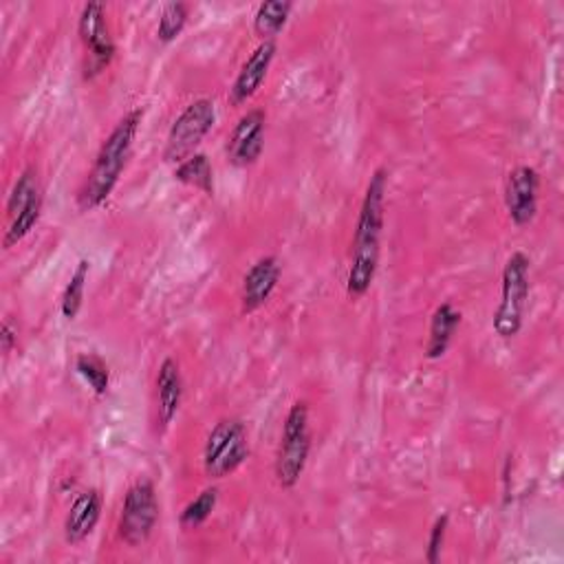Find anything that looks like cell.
Instances as JSON below:
<instances>
[{
  "label": "cell",
  "mask_w": 564,
  "mask_h": 564,
  "mask_svg": "<svg viewBox=\"0 0 564 564\" xmlns=\"http://www.w3.org/2000/svg\"><path fill=\"white\" fill-rule=\"evenodd\" d=\"M77 32H80V40L86 49L84 75L95 77L112 62V58H116V51H118L110 32H108L106 8L101 3H86L80 14Z\"/></svg>",
  "instance_id": "cell-8"
},
{
  "label": "cell",
  "mask_w": 564,
  "mask_h": 564,
  "mask_svg": "<svg viewBox=\"0 0 564 564\" xmlns=\"http://www.w3.org/2000/svg\"><path fill=\"white\" fill-rule=\"evenodd\" d=\"M459 324H461V311H457L449 302H443L434 309L432 320H430L428 345H425L428 360H439L445 356Z\"/></svg>",
  "instance_id": "cell-15"
},
{
  "label": "cell",
  "mask_w": 564,
  "mask_h": 564,
  "mask_svg": "<svg viewBox=\"0 0 564 564\" xmlns=\"http://www.w3.org/2000/svg\"><path fill=\"white\" fill-rule=\"evenodd\" d=\"M75 369L84 377V382L93 388V393L97 397L106 395L108 384H110V373H108V367L99 358H95V356H80L75 360Z\"/></svg>",
  "instance_id": "cell-23"
},
{
  "label": "cell",
  "mask_w": 564,
  "mask_h": 564,
  "mask_svg": "<svg viewBox=\"0 0 564 564\" xmlns=\"http://www.w3.org/2000/svg\"><path fill=\"white\" fill-rule=\"evenodd\" d=\"M159 523V499L153 481H137L124 496L120 512V538L129 547L144 544Z\"/></svg>",
  "instance_id": "cell-7"
},
{
  "label": "cell",
  "mask_w": 564,
  "mask_h": 564,
  "mask_svg": "<svg viewBox=\"0 0 564 564\" xmlns=\"http://www.w3.org/2000/svg\"><path fill=\"white\" fill-rule=\"evenodd\" d=\"M190 16V8L185 3H168L161 10L159 25H157V38L161 43H172L183 32Z\"/></svg>",
  "instance_id": "cell-22"
},
{
  "label": "cell",
  "mask_w": 564,
  "mask_h": 564,
  "mask_svg": "<svg viewBox=\"0 0 564 564\" xmlns=\"http://www.w3.org/2000/svg\"><path fill=\"white\" fill-rule=\"evenodd\" d=\"M40 214H43V194L36 196L16 218H12L10 228H8V232H5V239H3V248H5V250H12V248L19 245L23 239H27V237L32 235V230L38 225Z\"/></svg>",
  "instance_id": "cell-18"
},
{
  "label": "cell",
  "mask_w": 564,
  "mask_h": 564,
  "mask_svg": "<svg viewBox=\"0 0 564 564\" xmlns=\"http://www.w3.org/2000/svg\"><path fill=\"white\" fill-rule=\"evenodd\" d=\"M540 175L531 166H518L505 181V207L514 225L525 228L538 214Z\"/></svg>",
  "instance_id": "cell-10"
},
{
  "label": "cell",
  "mask_w": 564,
  "mask_h": 564,
  "mask_svg": "<svg viewBox=\"0 0 564 564\" xmlns=\"http://www.w3.org/2000/svg\"><path fill=\"white\" fill-rule=\"evenodd\" d=\"M175 179L194 190H201L207 196L214 194V170L203 153H194L192 157L181 161L175 170Z\"/></svg>",
  "instance_id": "cell-16"
},
{
  "label": "cell",
  "mask_w": 564,
  "mask_h": 564,
  "mask_svg": "<svg viewBox=\"0 0 564 564\" xmlns=\"http://www.w3.org/2000/svg\"><path fill=\"white\" fill-rule=\"evenodd\" d=\"M142 118H144L142 108L131 110L129 116H124L116 124V129L110 131V135L101 144L95 157V164L77 194V205L82 212H91L101 203H106L112 190H116V185L120 183V177L129 164V157L135 144V135L142 124Z\"/></svg>",
  "instance_id": "cell-2"
},
{
  "label": "cell",
  "mask_w": 564,
  "mask_h": 564,
  "mask_svg": "<svg viewBox=\"0 0 564 564\" xmlns=\"http://www.w3.org/2000/svg\"><path fill=\"white\" fill-rule=\"evenodd\" d=\"M43 194V190H40V185H38V179H36V172H34V168H27L21 177H19V181L14 183V188H12V194H10V199H8V216L10 218H16L36 196H40Z\"/></svg>",
  "instance_id": "cell-21"
},
{
  "label": "cell",
  "mask_w": 564,
  "mask_h": 564,
  "mask_svg": "<svg viewBox=\"0 0 564 564\" xmlns=\"http://www.w3.org/2000/svg\"><path fill=\"white\" fill-rule=\"evenodd\" d=\"M386 190H388V172L384 168L375 170L367 194L360 207V218L353 239L351 267L347 276V293L358 300L369 293L377 265H380V245L384 230V207H386Z\"/></svg>",
  "instance_id": "cell-1"
},
{
  "label": "cell",
  "mask_w": 564,
  "mask_h": 564,
  "mask_svg": "<svg viewBox=\"0 0 564 564\" xmlns=\"http://www.w3.org/2000/svg\"><path fill=\"white\" fill-rule=\"evenodd\" d=\"M311 453V430H309V408L304 401H296L283 425V436L276 455V481L280 488L291 490L300 481Z\"/></svg>",
  "instance_id": "cell-4"
},
{
  "label": "cell",
  "mask_w": 564,
  "mask_h": 564,
  "mask_svg": "<svg viewBox=\"0 0 564 564\" xmlns=\"http://www.w3.org/2000/svg\"><path fill=\"white\" fill-rule=\"evenodd\" d=\"M183 399V377L179 364L168 358L161 362L157 373V412L159 423L166 428L172 423Z\"/></svg>",
  "instance_id": "cell-14"
},
{
  "label": "cell",
  "mask_w": 564,
  "mask_h": 564,
  "mask_svg": "<svg viewBox=\"0 0 564 564\" xmlns=\"http://www.w3.org/2000/svg\"><path fill=\"white\" fill-rule=\"evenodd\" d=\"M88 272H91V263L86 259H82L75 267V272L71 274V280L62 293V315L67 320H75L80 309H82V302H84V287H86V280H88Z\"/></svg>",
  "instance_id": "cell-19"
},
{
  "label": "cell",
  "mask_w": 564,
  "mask_h": 564,
  "mask_svg": "<svg viewBox=\"0 0 564 564\" xmlns=\"http://www.w3.org/2000/svg\"><path fill=\"white\" fill-rule=\"evenodd\" d=\"M214 122H216V108H214L212 99L201 97V99H194L192 104H188L168 133L164 159L168 164L179 166L181 161L192 157L194 151L199 148V144L212 131Z\"/></svg>",
  "instance_id": "cell-6"
},
{
  "label": "cell",
  "mask_w": 564,
  "mask_h": 564,
  "mask_svg": "<svg viewBox=\"0 0 564 564\" xmlns=\"http://www.w3.org/2000/svg\"><path fill=\"white\" fill-rule=\"evenodd\" d=\"M16 340H19V337H16V331L12 328V324L3 322V328H0V347H3L5 356H10L14 351Z\"/></svg>",
  "instance_id": "cell-25"
},
{
  "label": "cell",
  "mask_w": 564,
  "mask_h": 564,
  "mask_svg": "<svg viewBox=\"0 0 564 564\" xmlns=\"http://www.w3.org/2000/svg\"><path fill=\"white\" fill-rule=\"evenodd\" d=\"M274 56H276V43L274 40H263L254 53L245 60V64L241 67L232 88H230V101L235 106H241L245 104L248 99H252L259 88L263 86L269 69H272V62H274Z\"/></svg>",
  "instance_id": "cell-11"
},
{
  "label": "cell",
  "mask_w": 564,
  "mask_h": 564,
  "mask_svg": "<svg viewBox=\"0 0 564 564\" xmlns=\"http://www.w3.org/2000/svg\"><path fill=\"white\" fill-rule=\"evenodd\" d=\"M280 280V263L276 256H265L256 261L243 278L241 304L243 313H254L267 304Z\"/></svg>",
  "instance_id": "cell-12"
},
{
  "label": "cell",
  "mask_w": 564,
  "mask_h": 564,
  "mask_svg": "<svg viewBox=\"0 0 564 564\" xmlns=\"http://www.w3.org/2000/svg\"><path fill=\"white\" fill-rule=\"evenodd\" d=\"M216 503H218V490L216 488H207L203 490L194 501H190L181 516H179V523L183 529H199L209 516L212 512L216 509Z\"/></svg>",
  "instance_id": "cell-20"
},
{
  "label": "cell",
  "mask_w": 564,
  "mask_h": 564,
  "mask_svg": "<svg viewBox=\"0 0 564 564\" xmlns=\"http://www.w3.org/2000/svg\"><path fill=\"white\" fill-rule=\"evenodd\" d=\"M293 5L283 3V0H272V3H263L254 16V29L263 40H274L287 25L289 14Z\"/></svg>",
  "instance_id": "cell-17"
},
{
  "label": "cell",
  "mask_w": 564,
  "mask_h": 564,
  "mask_svg": "<svg viewBox=\"0 0 564 564\" xmlns=\"http://www.w3.org/2000/svg\"><path fill=\"white\" fill-rule=\"evenodd\" d=\"M101 516V494L97 490L82 492L64 518V540L69 544L84 542L97 527Z\"/></svg>",
  "instance_id": "cell-13"
},
{
  "label": "cell",
  "mask_w": 564,
  "mask_h": 564,
  "mask_svg": "<svg viewBox=\"0 0 564 564\" xmlns=\"http://www.w3.org/2000/svg\"><path fill=\"white\" fill-rule=\"evenodd\" d=\"M265 129H267V118L265 110L252 108L239 120L235 127L225 153H228V161L237 168H248L254 166L265 148Z\"/></svg>",
  "instance_id": "cell-9"
},
{
  "label": "cell",
  "mask_w": 564,
  "mask_h": 564,
  "mask_svg": "<svg viewBox=\"0 0 564 564\" xmlns=\"http://www.w3.org/2000/svg\"><path fill=\"white\" fill-rule=\"evenodd\" d=\"M529 256L523 252H514L501 278V302L494 313V331L503 340H512L523 328L527 300H529Z\"/></svg>",
  "instance_id": "cell-3"
},
{
  "label": "cell",
  "mask_w": 564,
  "mask_h": 564,
  "mask_svg": "<svg viewBox=\"0 0 564 564\" xmlns=\"http://www.w3.org/2000/svg\"><path fill=\"white\" fill-rule=\"evenodd\" d=\"M445 533H447V514L439 516L430 529V538H428V549H425V560L430 564H436L441 560V551H443V542H445Z\"/></svg>",
  "instance_id": "cell-24"
},
{
  "label": "cell",
  "mask_w": 564,
  "mask_h": 564,
  "mask_svg": "<svg viewBox=\"0 0 564 564\" xmlns=\"http://www.w3.org/2000/svg\"><path fill=\"white\" fill-rule=\"evenodd\" d=\"M250 457L248 428L241 419H220L207 434L203 447V470L209 479L235 475Z\"/></svg>",
  "instance_id": "cell-5"
}]
</instances>
